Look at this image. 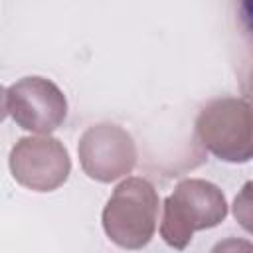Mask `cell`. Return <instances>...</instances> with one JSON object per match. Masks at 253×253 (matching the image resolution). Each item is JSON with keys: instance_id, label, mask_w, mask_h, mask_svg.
<instances>
[{"instance_id": "obj_1", "label": "cell", "mask_w": 253, "mask_h": 253, "mask_svg": "<svg viewBox=\"0 0 253 253\" xmlns=\"http://www.w3.org/2000/svg\"><path fill=\"white\" fill-rule=\"evenodd\" d=\"M239 14H241L243 28H245V30L249 32V36L253 38V0H241Z\"/></svg>"}]
</instances>
